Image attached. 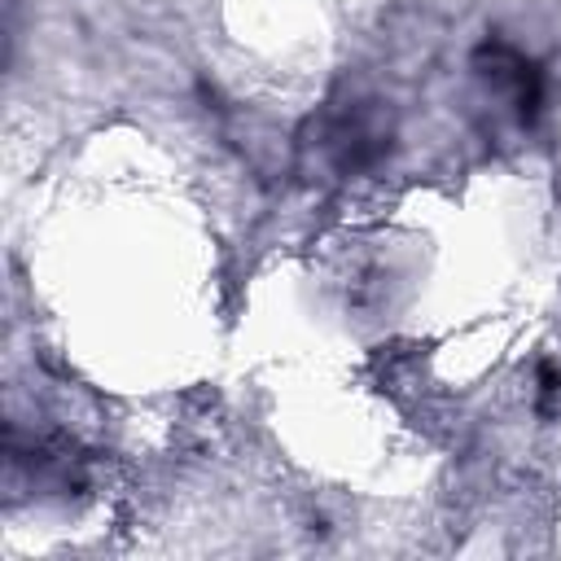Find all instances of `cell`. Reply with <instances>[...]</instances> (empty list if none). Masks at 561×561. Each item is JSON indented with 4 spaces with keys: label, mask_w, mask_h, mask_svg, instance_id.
<instances>
[{
    "label": "cell",
    "mask_w": 561,
    "mask_h": 561,
    "mask_svg": "<svg viewBox=\"0 0 561 561\" xmlns=\"http://www.w3.org/2000/svg\"><path fill=\"white\" fill-rule=\"evenodd\" d=\"M473 75L486 92V101H500V110L517 123V127H530L539 105H543V75L530 57H522L513 44H500V39H486L478 53H473Z\"/></svg>",
    "instance_id": "obj_2"
},
{
    "label": "cell",
    "mask_w": 561,
    "mask_h": 561,
    "mask_svg": "<svg viewBox=\"0 0 561 561\" xmlns=\"http://www.w3.org/2000/svg\"><path fill=\"white\" fill-rule=\"evenodd\" d=\"M390 136H394L390 110L373 96H351V101H342L316 118L311 145L337 175H355V171H368L373 162L386 158Z\"/></svg>",
    "instance_id": "obj_1"
}]
</instances>
